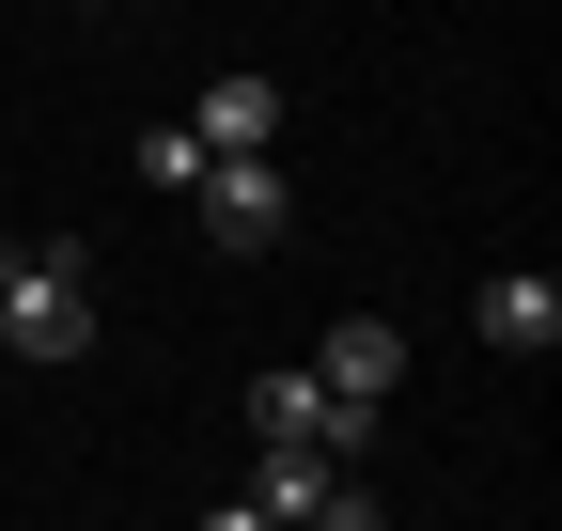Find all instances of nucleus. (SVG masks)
<instances>
[{"label":"nucleus","instance_id":"nucleus-7","mask_svg":"<svg viewBox=\"0 0 562 531\" xmlns=\"http://www.w3.org/2000/svg\"><path fill=\"white\" fill-rule=\"evenodd\" d=\"M188 142H203V157L281 142V79H250V63H235V79H203V94H188Z\"/></svg>","mask_w":562,"mask_h":531},{"label":"nucleus","instance_id":"nucleus-8","mask_svg":"<svg viewBox=\"0 0 562 531\" xmlns=\"http://www.w3.org/2000/svg\"><path fill=\"white\" fill-rule=\"evenodd\" d=\"M188 172H203V142H188V125H140V188H157V204H172Z\"/></svg>","mask_w":562,"mask_h":531},{"label":"nucleus","instance_id":"nucleus-5","mask_svg":"<svg viewBox=\"0 0 562 531\" xmlns=\"http://www.w3.org/2000/svg\"><path fill=\"white\" fill-rule=\"evenodd\" d=\"M313 375L344 391V407H391V391H406V328H391V313H344L328 344H313Z\"/></svg>","mask_w":562,"mask_h":531},{"label":"nucleus","instance_id":"nucleus-2","mask_svg":"<svg viewBox=\"0 0 562 531\" xmlns=\"http://www.w3.org/2000/svg\"><path fill=\"white\" fill-rule=\"evenodd\" d=\"M172 204L203 219V250H281V142H235V157H203Z\"/></svg>","mask_w":562,"mask_h":531},{"label":"nucleus","instance_id":"nucleus-3","mask_svg":"<svg viewBox=\"0 0 562 531\" xmlns=\"http://www.w3.org/2000/svg\"><path fill=\"white\" fill-rule=\"evenodd\" d=\"M220 516H235V531H281V516H313V531H360V516H375V485L344 470V453H281V438H266V485H235Z\"/></svg>","mask_w":562,"mask_h":531},{"label":"nucleus","instance_id":"nucleus-6","mask_svg":"<svg viewBox=\"0 0 562 531\" xmlns=\"http://www.w3.org/2000/svg\"><path fill=\"white\" fill-rule=\"evenodd\" d=\"M469 328H484L501 360H547V344H562V282H547V266H501V282L469 297Z\"/></svg>","mask_w":562,"mask_h":531},{"label":"nucleus","instance_id":"nucleus-1","mask_svg":"<svg viewBox=\"0 0 562 531\" xmlns=\"http://www.w3.org/2000/svg\"><path fill=\"white\" fill-rule=\"evenodd\" d=\"M0 344H16V360H94V266L63 235L0 250Z\"/></svg>","mask_w":562,"mask_h":531},{"label":"nucleus","instance_id":"nucleus-4","mask_svg":"<svg viewBox=\"0 0 562 531\" xmlns=\"http://www.w3.org/2000/svg\"><path fill=\"white\" fill-rule=\"evenodd\" d=\"M250 438H281V453H344V470H360L375 407H344L313 360H266V375H250Z\"/></svg>","mask_w":562,"mask_h":531}]
</instances>
